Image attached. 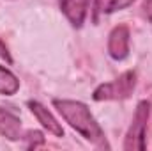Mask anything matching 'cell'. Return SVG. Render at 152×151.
I'll return each mask as SVG.
<instances>
[{"label":"cell","mask_w":152,"mask_h":151,"mask_svg":"<svg viewBox=\"0 0 152 151\" xmlns=\"http://www.w3.org/2000/svg\"><path fill=\"white\" fill-rule=\"evenodd\" d=\"M53 107L81 137H85L97 148L110 150V144L104 137L103 128L99 126V123L96 121V117L92 115L90 109L85 103L75 101V100H53Z\"/></svg>","instance_id":"obj_1"},{"label":"cell","mask_w":152,"mask_h":151,"mask_svg":"<svg viewBox=\"0 0 152 151\" xmlns=\"http://www.w3.org/2000/svg\"><path fill=\"white\" fill-rule=\"evenodd\" d=\"M149 117H151V101L142 100L136 105L131 126H129V130L126 133V141H124V150L126 151L145 150V133H147Z\"/></svg>","instance_id":"obj_2"},{"label":"cell","mask_w":152,"mask_h":151,"mask_svg":"<svg viewBox=\"0 0 152 151\" xmlns=\"http://www.w3.org/2000/svg\"><path fill=\"white\" fill-rule=\"evenodd\" d=\"M136 87V71L129 70V71H124L118 78H115L113 82H106V84H101L92 98L96 101H104V100H126L133 94Z\"/></svg>","instance_id":"obj_3"},{"label":"cell","mask_w":152,"mask_h":151,"mask_svg":"<svg viewBox=\"0 0 152 151\" xmlns=\"http://www.w3.org/2000/svg\"><path fill=\"white\" fill-rule=\"evenodd\" d=\"M129 29L127 25H117L108 36V53L115 61H124L129 55Z\"/></svg>","instance_id":"obj_4"},{"label":"cell","mask_w":152,"mask_h":151,"mask_svg":"<svg viewBox=\"0 0 152 151\" xmlns=\"http://www.w3.org/2000/svg\"><path fill=\"white\" fill-rule=\"evenodd\" d=\"M92 0H60V11L66 14V18L69 20V23L80 29L87 18L88 7H90Z\"/></svg>","instance_id":"obj_5"},{"label":"cell","mask_w":152,"mask_h":151,"mask_svg":"<svg viewBox=\"0 0 152 151\" xmlns=\"http://www.w3.org/2000/svg\"><path fill=\"white\" fill-rule=\"evenodd\" d=\"M28 109L30 112L36 115L39 123L42 124V128H46L50 133H53L55 137H64V128L62 124L53 117V114L50 112L44 105H41L39 101H28Z\"/></svg>","instance_id":"obj_6"},{"label":"cell","mask_w":152,"mask_h":151,"mask_svg":"<svg viewBox=\"0 0 152 151\" xmlns=\"http://www.w3.org/2000/svg\"><path fill=\"white\" fill-rule=\"evenodd\" d=\"M0 135L9 141L21 139V119L0 107Z\"/></svg>","instance_id":"obj_7"},{"label":"cell","mask_w":152,"mask_h":151,"mask_svg":"<svg viewBox=\"0 0 152 151\" xmlns=\"http://www.w3.org/2000/svg\"><path fill=\"white\" fill-rule=\"evenodd\" d=\"M20 89V80L12 75L7 68L0 66V94L12 96Z\"/></svg>","instance_id":"obj_8"},{"label":"cell","mask_w":152,"mask_h":151,"mask_svg":"<svg viewBox=\"0 0 152 151\" xmlns=\"http://www.w3.org/2000/svg\"><path fill=\"white\" fill-rule=\"evenodd\" d=\"M134 0H108L104 5H103V11L104 13H115V11H120V9H126L133 4Z\"/></svg>","instance_id":"obj_9"},{"label":"cell","mask_w":152,"mask_h":151,"mask_svg":"<svg viewBox=\"0 0 152 151\" xmlns=\"http://www.w3.org/2000/svg\"><path fill=\"white\" fill-rule=\"evenodd\" d=\"M25 141H27V148L28 150H36L39 146H42L44 144V137H42V133L41 132H28L27 133V137H23Z\"/></svg>","instance_id":"obj_10"},{"label":"cell","mask_w":152,"mask_h":151,"mask_svg":"<svg viewBox=\"0 0 152 151\" xmlns=\"http://www.w3.org/2000/svg\"><path fill=\"white\" fill-rule=\"evenodd\" d=\"M142 13H143V16H145V20L152 23V0H145L143 2V5H142Z\"/></svg>","instance_id":"obj_11"},{"label":"cell","mask_w":152,"mask_h":151,"mask_svg":"<svg viewBox=\"0 0 152 151\" xmlns=\"http://www.w3.org/2000/svg\"><path fill=\"white\" fill-rule=\"evenodd\" d=\"M103 5H104L103 0H96V5H94V21H97V14L103 11Z\"/></svg>","instance_id":"obj_12"}]
</instances>
